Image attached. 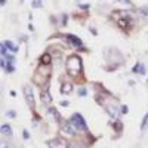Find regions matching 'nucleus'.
Listing matches in <instances>:
<instances>
[{"label":"nucleus","instance_id":"nucleus-13","mask_svg":"<svg viewBox=\"0 0 148 148\" xmlns=\"http://www.w3.org/2000/svg\"><path fill=\"white\" fill-rule=\"evenodd\" d=\"M31 5H33V7H42L43 3H42V0H33Z\"/></svg>","mask_w":148,"mask_h":148},{"label":"nucleus","instance_id":"nucleus-1","mask_svg":"<svg viewBox=\"0 0 148 148\" xmlns=\"http://www.w3.org/2000/svg\"><path fill=\"white\" fill-rule=\"evenodd\" d=\"M67 71L70 76H77L82 71V59L76 55L70 56L67 59Z\"/></svg>","mask_w":148,"mask_h":148},{"label":"nucleus","instance_id":"nucleus-10","mask_svg":"<svg viewBox=\"0 0 148 148\" xmlns=\"http://www.w3.org/2000/svg\"><path fill=\"white\" fill-rule=\"evenodd\" d=\"M50 59H52V56L49 54H45V55L42 56V64L43 65H49L50 64Z\"/></svg>","mask_w":148,"mask_h":148},{"label":"nucleus","instance_id":"nucleus-12","mask_svg":"<svg viewBox=\"0 0 148 148\" xmlns=\"http://www.w3.org/2000/svg\"><path fill=\"white\" fill-rule=\"evenodd\" d=\"M147 125H148V114H145V117H144V120H142V125H141V130H142V132L145 130Z\"/></svg>","mask_w":148,"mask_h":148},{"label":"nucleus","instance_id":"nucleus-5","mask_svg":"<svg viewBox=\"0 0 148 148\" xmlns=\"http://www.w3.org/2000/svg\"><path fill=\"white\" fill-rule=\"evenodd\" d=\"M24 95H25V99H27V104L33 108L34 107V96H33V90L30 86H24Z\"/></svg>","mask_w":148,"mask_h":148},{"label":"nucleus","instance_id":"nucleus-19","mask_svg":"<svg viewBox=\"0 0 148 148\" xmlns=\"http://www.w3.org/2000/svg\"><path fill=\"white\" fill-rule=\"evenodd\" d=\"M7 116H11V117H13V116H15V113H13V111H9V113H7Z\"/></svg>","mask_w":148,"mask_h":148},{"label":"nucleus","instance_id":"nucleus-6","mask_svg":"<svg viewBox=\"0 0 148 148\" xmlns=\"http://www.w3.org/2000/svg\"><path fill=\"white\" fill-rule=\"evenodd\" d=\"M40 99L45 102V104H50V101H52V96L49 95V92L48 90H42L40 92Z\"/></svg>","mask_w":148,"mask_h":148},{"label":"nucleus","instance_id":"nucleus-9","mask_svg":"<svg viewBox=\"0 0 148 148\" xmlns=\"http://www.w3.org/2000/svg\"><path fill=\"white\" fill-rule=\"evenodd\" d=\"M2 133H3V135H7V136H11V135H12L11 126H9V125H3V126H2Z\"/></svg>","mask_w":148,"mask_h":148},{"label":"nucleus","instance_id":"nucleus-2","mask_svg":"<svg viewBox=\"0 0 148 148\" xmlns=\"http://www.w3.org/2000/svg\"><path fill=\"white\" fill-rule=\"evenodd\" d=\"M70 123L73 125L74 130H83V132H86V123H84V120L80 114H73Z\"/></svg>","mask_w":148,"mask_h":148},{"label":"nucleus","instance_id":"nucleus-14","mask_svg":"<svg viewBox=\"0 0 148 148\" xmlns=\"http://www.w3.org/2000/svg\"><path fill=\"white\" fill-rule=\"evenodd\" d=\"M120 111H121V113H125V114H126V113H127V107H126V105H123V107L120 108Z\"/></svg>","mask_w":148,"mask_h":148},{"label":"nucleus","instance_id":"nucleus-7","mask_svg":"<svg viewBox=\"0 0 148 148\" xmlns=\"http://www.w3.org/2000/svg\"><path fill=\"white\" fill-rule=\"evenodd\" d=\"M67 39H68L70 42H71L76 48H77V46H82V40H80V39H77L76 36H73V34H67Z\"/></svg>","mask_w":148,"mask_h":148},{"label":"nucleus","instance_id":"nucleus-11","mask_svg":"<svg viewBox=\"0 0 148 148\" xmlns=\"http://www.w3.org/2000/svg\"><path fill=\"white\" fill-rule=\"evenodd\" d=\"M5 46H7V48H9L12 52H16V50H18V48H16V46L13 45V43H12V42H9V40L5 42Z\"/></svg>","mask_w":148,"mask_h":148},{"label":"nucleus","instance_id":"nucleus-17","mask_svg":"<svg viewBox=\"0 0 148 148\" xmlns=\"http://www.w3.org/2000/svg\"><path fill=\"white\" fill-rule=\"evenodd\" d=\"M84 95H86V90H84V89H80V96H84Z\"/></svg>","mask_w":148,"mask_h":148},{"label":"nucleus","instance_id":"nucleus-15","mask_svg":"<svg viewBox=\"0 0 148 148\" xmlns=\"http://www.w3.org/2000/svg\"><path fill=\"white\" fill-rule=\"evenodd\" d=\"M114 127H116L117 130H121V125H120V123H116V125H114Z\"/></svg>","mask_w":148,"mask_h":148},{"label":"nucleus","instance_id":"nucleus-20","mask_svg":"<svg viewBox=\"0 0 148 148\" xmlns=\"http://www.w3.org/2000/svg\"><path fill=\"white\" fill-rule=\"evenodd\" d=\"M0 3H2V5H5V0H0Z\"/></svg>","mask_w":148,"mask_h":148},{"label":"nucleus","instance_id":"nucleus-3","mask_svg":"<svg viewBox=\"0 0 148 148\" xmlns=\"http://www.w3.org/2000/svg\"><path fill=\"white\" fill-rule=\"evenodd\" d=\"M48 145H49L50 148H68V147H70V144L65 141V139H62V138L52 139V141L48 142Z\"/></svg>","mask_w":148,"mask_h":148},{"label":"nucleus","instance_id":"nucleus-8","mask_svg":"<svg viewBox=\"0 0 148 148\" xmlns=\"http://www.w3.org/2000/svg\"><path fill=\"white\" fill-rule=\"evenodd\" d=\"M71 90H73V84L68 83V82H65L62 86H61V92L62 93H71Z\"/></svg>","mask_w":148,"mask_h":148},{"label":"nucleus","instance_id":"nucleus-4","mask_svg":"<svg viewBox=\"0 0 148 148\" xmlns=\"http://www.w3.org/2000/svg\"><path fill=\"white\" fill-rule=\"evenodd\" d=\"M61 132H62L65 136H73L74 135V127L71 123L68 121H61Z\"/></svg>","mask_w":148,"mask_h":148},{"label":"nucleus","instance_id":"nucleus-16","mask_svg":"<svg viewBox=\"0 0 148 148\" xmlns=\"http://www.w3.org/2000/svg\"><path fill=\"white\" fill-rule=\"evenodd\" d=\"M5 54H6V49H5V43H3V45H2V55L5 56Z\"/></svg>","mask_w":148,"mask_h":148},{"label":"nucleus","instance_id":"nucleus-18","mask_svg":"<svg viewBox=\"0 0 148 148\" xmlns=\"http://www.w3.org/2000/svg\"><path fill=\"white\" fill-rule=\"evenodd\" d=\"M80 7H82V9H88L89 6H88V5H80Z\"/></svg>","mask_w":148,"mask_h":148}]
</instances>
